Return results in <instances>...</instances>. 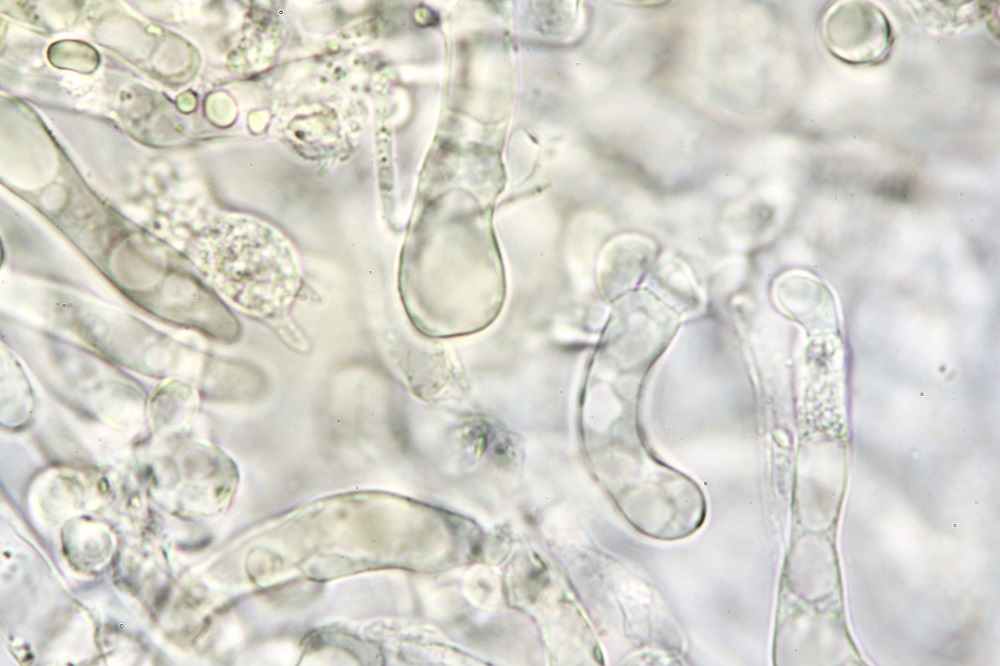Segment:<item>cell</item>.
Segmentation results:
<instances>
[{"label":"cell","mask_w":1000,"mask_h":666,"mask_svg":"<svg viewBox=\"0 0 1000 666\" xmlns=\"http://www.w3.org/2000/svg\"><path fill=\"white\" fill-rule=\"evenodd\" d=\"M822 37L832 55L852 64L882 62L893 44L892 28L885 14L863 1L832 6L823 19Z\"/></svg>","instance_id":"obj_1"},{"label":"cell","mask_w":1000,"mask_h":666,"mask_svg":"<svg viewBox=\"0 0 1000 666\" xmlns=\"http://www.w3.org/2000/svg\"><path fill=\"white\" fill-rule=\"evenodd\" d=\"M879 190L884 196L903 201L912 197L914 186L908 179L897 178L885 181Z\"/></svg>","instance_id":"obj_2"}]
</instances>
